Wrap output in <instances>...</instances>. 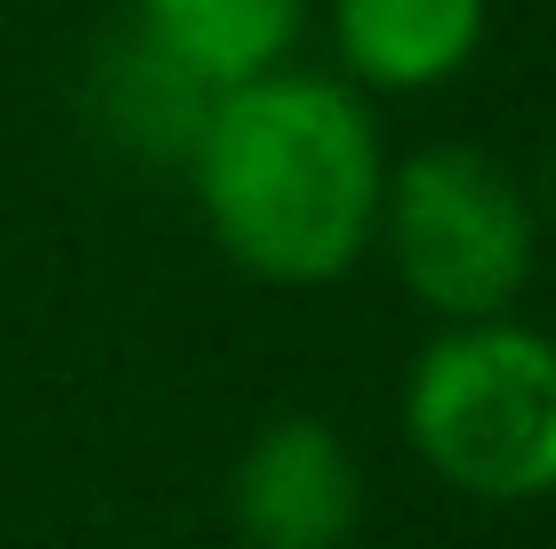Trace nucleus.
<instances>
[{"instance_id": "1", "label": "nucleus", "mask_w": 556, "mask_h": 549, "mask_svg": "<svg viewBox=\"0 0 556 549\" xmlns=\"http://www.w3.org/2000/svg\"><path fill=\"white\" fill-rule=\"evenodd\" d=\"M194 186L218 242L266 283L348 275L388 202V170L363 105L306 73H258L210 98Z\"/></svg>"}, {"instance_id": "2", "label": "nucleus", "mask_w": 556, "mask_h": 549, "mask_svg": "<svg viewBox=\"0 0 556 549\" xmlns=\"http://www.w3.org/2000/svg\"><path fill=\"white\" fill-rule=\"evenodd\" d=\"M412 445L459 494H556V348L516 324L452 332L412 372Z\"/></svg>"}, {"instance_id": "3", "label": "nucleus", "mask_w": 556, "mask_h": 549, "mask_svg": "<svg viewBox=\"0 0 556 549\" xmlns=\"http://www.w3.org/2000/svg\"><path fill=\"white\" fill-rule=\"evenodd\" d=\"M395 226L404 283L444 315H501L532 267V211L501 162L468 146H435L395 170V202H379Z\"/></svg>"}, {"instance_id": "4", "label": "nucleus", "mask_w": 556, "mask_h": 549, "mask_svg": "<svg viewBox=\"0 0 556 549\" xmlns=\"http://www.w3.org/2000/svg\"><path fill=\"white\" fill-rule=\"evenodd\" d=\"M235 509L258 549H339L363 509V477L323 421H282L251 445L235 477Z\"/></svg>"}, {"instance_id": "5", "label": "nucleus", "mask_w": 556, "mask_h": 549, "mask_svg": "<svg viewBox=\"0 0 556 549\" xmlns=\"http://www.w3.org/2000/svg\"><path fill=\"white\" fill-rule=\"evenodd\" d=\"M299 9L306 0H138V33L218 98L282 65V49L299 41Z\"/></svg>"}, {"instance_id": "6", "label": "nucleus", "mask_w": 556, "mask_h": 549, "mask_svg": "<svg viewBox=\"0 0 556 549\" xmlns=\"http://www.w3.org/2000/svg\"><path fill=\"white\" fill-rule=\"evenodd\" d=\"M484 0H339V49L379 89H428L468 65Z\"/></svg>"}, {"instance_id": "7", "label": "nucleus", "mask_w": 556, "mask_h": 549, "mask_svg": "<svg viewBox=\"0 0 556 549\" xmlns=\"http://www.w3.org/2000/svg\"><path fill=\"white\" fill-rule=\"evenodd\" d=\"M98 105H105V129L122 146H146V154H194L202 138V113H210V89L194 73H178L162 49L146 41H122L105 57V82H98Z\"/></svg>"}]
</instances>
